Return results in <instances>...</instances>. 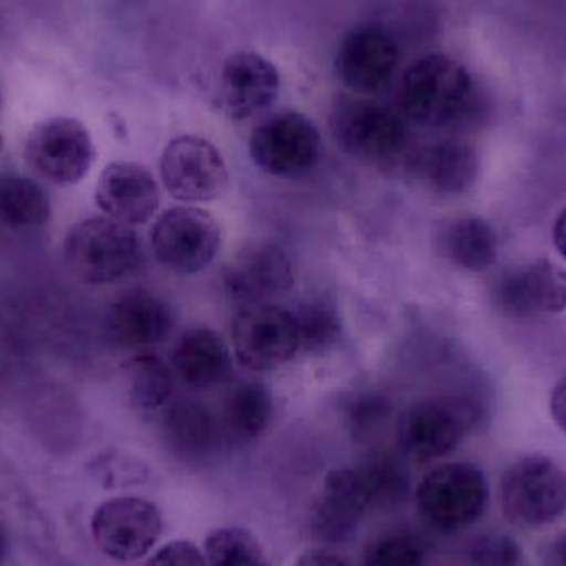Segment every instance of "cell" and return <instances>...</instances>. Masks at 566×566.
I'll list each match as a JSON object with an SVG mask.
<instances>
[{
    "label": "cell",
    "mask_w": 566,
    "mask_h": 566,
    "mask_svg": "<svg viewBox=\"0 0 566 566\" xmlns=\"http://www.w3.org/2000/svg\"><path fill=\"white\" fill-rule=\"evenodd\" d=\"M402 116L424 128H452L478 109V88L462 63L441 53L409 66L399 92Z\"/></svg>",
    "instance_id": "6da1fadb"
},
{
    "label": "cell",
    "mask_w": 566,
    "mask_h": 566,
    "mask_svg": "<svg viewBox=\"0 0 566 566\" xmlns=\"http://www.w3.org/2000/svg\"><path fill=\"white\" fill-rule=\"evenodd\" d=\"M329 129L339 149L365 165H389L408 148L401 113L373 96L339 95L329 112Z\"/></svg>",
    "instance_id": "7a4b0ae2"
},
{
    "label": "cell",
    "mask_w": 566,
    "mask_h": 566,
    "mask_svg": "<svg viewBox=\"0 0 566 566\" xmlns=\"http://www.w3.org/2000/svg\"><path fill=\"white\" fill-rule=\"evenodd\" d=\"M481 409L462 396H431L409 405L396 424L399 454L416 464L451 454L478 428Z\"/></svg>",
    "instance_id": "3957f363"
},
{
    "label": "cell",
    "mask_w": 566,
    "mask_h": 566,
    "mask_svg": "<svg viewBox=\"0 0 566 566\" xmlns=\"http://www.w3.org/2000/svg\"><path fill=\"white\" fill-rule=\"evenodd\" d=\"M70 271L90 285H112L142 264V241L129 226L112 218H92L70 229L63 242Z\"/></svg>",
    "instance_id": "277c9868"
},
{
    "label": "cell",
    "mask_w": 566,
    "mask_h": 566,
    "mask_svg": "<svg viewBox=\"0 0 566 566\" xmlns=\"http://www.w3.org/2000/svg\"><path fill=\"white\" fill-rule=\"evenodd\" d=\"M419 514L444 534L464 531L484 515L489 485L471 462H448L429 471L416 488Z\"/></svg>",
    "instance_id": "5b68a950"
},
{
    "label": "cell",
    "mask_w": 566,
    "mask_h": 566,
    "mask_svg": "<svg viewBox=\"0 0 566 566\" xmlns=\"http://www.w3.org/2000/svg\"><path fill=\"white\" fill-rule=\"evenodd\" d=\"M505 517L521 527H542L566 512V472L545 455L518 459L501 481Z\"/></svg>",
    "instance_id": "8992f818"
},
{
    "label": "cell",
    "mask_w": 566,
    "mask_h": 566,
    "mask_svg": "<svg viewBox=\"0 0 566 566\" xmlns=\"http://www.w3.org/2000/svg\"><path fill=\"white\" fill-rule=\"evenodd\" d=\"M221 245V226L211 212L196 206L168 209L153 224V254L163 268L178 275L206 271Z\"/></svg>",
    "instance_id": "52a82bcc"
},
{
    "label": "cell",
    "mask_w": 566,
    "mask_h": 566,
    "mask_svg": "<svg viewBox=\"0 0 566 566\" xmlns=\"http://www.w3.org/2000/svg\"><path fill=\"white\" fill-rule=\"evenodd\" d=\"M249 153L265 175L279 179L302 178L322 159V133L303 113H275L255 126L249 139Z\"/></svg>",
    "instance_id": "ba28073f"
},
{
    "label": "cell",
    "mask_w": 566,
    "mask_h": 566,
    "mask_svg": "<svg viewBox=\"0 0 566 566\" xmlns=\"http://www.w3.org/2000/svg\"><path fill=\"white\" fill-rule=\"evenodd\" d=\"M232 348L249 371L282 368L302 349L295 312L277 303L242 306L232 319Z\"/></svg>",
    "instance_id": "9c48e42d"
},
{
    "label": "cell",
    "mask_w": 566,
    "mask_h": 566,
    "mask_svg": "<svg viewBox=\"0 0 566 566\" xmlns=\"http://www.w3.org/2000/svg\"><path fill=\"white\" fill-rule=\"evenodd\" d=\"M95 155L88 129L75 118L45 119L27 136V165L50 185H78L88 175Z\"/></svg>",
    "instance_id": "30bf717a"
},
{
    "label": "cell",
    "mask_w": 566,
    "mask_h": 566,
    "mask_svg": "<svg viewBox=\"0 0 566 566\" xmlns=\"http://www.w3.org/2000/svg\"><path fill=\"white\" fill-rule=\"evenodd\" d=\"M159 175L176 201L211 202L228 191L231 175L221 151L201 136L171 139L163 149Z\"/></svg>",
    "instance_id": "8fae6325"
},
{
    "label": "cell",
    "mask_w": 566,
    "mask_h": 566,
    "mask_svg": "<svg viewBox=\"0 0 566 566\" xmlns=\"http://www.w3.org/2000/svg\"><path fill=\"white\" fill-rule=\"evenodd\" d=\"M90 527L103 554L116 562H136L161 538L163 515L148 499L123 495L103 502L93 512Z\"/></svg>",
    "instance_id": "7c38bea8"
},
{
    "label": "cell",
    "mask_w": 566,
    "mask_h": 566,
    "mask_svg": "<svg viewBox=\"0 0 566 566\" xmlns=\"http://www.w3.org/2000/svg\"><path fill=\"white\" fill-rule=\"evenodd\" d=\"M295 283V268L277 242L254 241L242 245L224 269V289L231 302L242 306L274 303Z\"/></svg>",
    "instance_id": "4fadbf2b"
},
{
    "label": "cell",
    "mask_w": 566,
    "mask_h": 566,
    "mask_svg": "<svg viewBox=\"0 0 566 566\" xmlns=\"http://www.w3.org/2000/svg\"><path fill=\"white\" fill-rule=\"evenodd\" d=\"M398 63L399 46L392 33L378 23H365L343 39L335 72L353 95L375 96L388 88Z\"/></svg>",
    "instance_id": "5bb4252c"
},
{
    "label": "cell",
    "mask_w": 566,
    "mask_h": 566,
    "mask_svg": "<svg viewBox=\"0 0 566 566\" xmlns=\"http://www.w3.org/2000/svg\"><path fill=\"white\" fill-rule=\"evenodd\" d=\"M499 312L527 319L566 310V271L551 259H537L502 272L491 290Z\"/></svg>",
    "instance_id": "9a60e30c"
},
{
    "label": "cell",
    "mask_w": 566,
    "mask_h": 566,
    "mask_svg": "<svg viewBox=\"0 0 566 566\" xmlns=\"http://www.w3.org/2000/svg\"><path fill=\"white\" fill-rule=\"evenodd\" d=\"M368 511L371 502L358 469H332L313 502L310 532L323 547L346 544L355 537Z\"/></svg>",
    "instance_id": "2e32d148"
},
{
    "label": "cell",
    "mask_w": 566,
    "mask_h": 566,
    "mask_svg": "<svg viewBox=\"0 0 566 566\" xmlns=\"http://www.w3.org/2000/svg\"><path fill=\"white\" fill-rule=\"evenodd\" d=\"M478 151L458 139L432 143L412 153L406 163L409 181L432 198L449 199L468 192L478 181Z\"/></svg>",
    "instance_id": "e0dca14e"
},
{
    "label": "cell",
    "mask_w": 566,
    "mask_h": 566,
    "mask_svg": "<svg viewBox=\"0 0 566 566\" xmlns=\"http://www.w3.org/2000/svg\"><path fill=\"white\" fill-rule=\"evenodd\" d=\"M95 202L106 218L135 228L151 221L161 205L155 176L138 163H109L95 188Z\"/></svg>",
    "instance_id": "ac0fdd59"
},
{
    "label": "cell",
    "mask_w": 566,
    "mask_h": 566,
    "mask_svg": "<svg viewBox=\"0 0 566 566\" xmlns=\"http://www.w3.org/2000/svg\"><path fill=\"white\" fill-rule=\"evenodd\" d=\"M281 95V73L255 52H239L226 60L221 76V105L235 122L268 112Z\"/></svg>",
    "instance_id": "d6986e66"
},
{
    "label": "cell",
    "mask_w": 566,
    "mask_h": 566,
    "mask_svg": "<svg viewBox=\"0 0 566 566\" xmlns=\"http://www.w3.org/2000/svg\"><path fill=\"white\" fill-rule=\"evenodd\" d=\"M175 310L161 296L133 290L106 313V335L119 348L148 349L161 345L175 328Z\"/></svg>",
    "instance_id": "ffe728a7"
},
{
    "label": "cell",
    "mask_w": 566,
    "mask_h": 566,
    "mask_svg": "<svg viewBox=\"0 0 566 566\" xmlns=\"http://www.w3.org/2000/svg\"><path fill=\"white\" fill-rule=\"evenodd\" d=\"M161 432L169 452L191 465H201L214 458L224 441L219 418L205 402L191 399L166 406Z\"/></svg>",
    "instance_id": "44dd1931"
},
{
    "label": "cell",
    "mask_w": 566,
    "mask_h": 566,
    "mask_svg": "<svg viewBox=\"0 0 566 566\" xmlns=\"http://www.w3.org/2000/svg\"><path fill=\"white\" fill-rule=\"evenodd\" d=\"M172 373L191 389L218 388L232 373V356L226 339L206 326L186 329L172 352Z\"/></svg>",
    "instance_id": "7402d4cb"
},
{
    "label": "cell",
    "mask_w": 566,
    "mask_h": 566,
    "mask_svg": "<svg viewBox=\"0 0 566 566\" xmlns=\"http://www.w3.org/2000/svg\"><path fill=\"white\" fill-rule=\"evenodd\" d=\"M436 245L442 259L462 271H488L497 261V234L479 216H458L442 222Z\"/></svg>",
    "instance_id": "603a6c76"
},
{
    "label": "cell",
    "mask_w": 566,
    "mask_h": 566,
    "mask_svg": "<svg viewBox=\"0 0 566 566\" xmlns=\"http://www.w3.org/2000/svg\"><path fill=\"white\" fill-rule=\"evenodd\" d=\"M274 409V396L264 382H239L222 406V438L234 448L259 441L271 428Z\"/></svg>",
    "instance_id": "cb8c5ba5"
},
{
    "label": "cell",
    "mask_w": 566,
    "mask_h": 566,
    "mask_svg": "<svg viewBox=\"0 0 566 566\" xmlns=\"http://www.w3.org/2000/svg\"><path fill=\"white\" fill-rule=\"evenodd\" d=\"M52 218V202L42 186L20 175L0 176V221L13 231L42 228Z\"/></svg>",
    "instance_id": "d4e9b609"
},
{
    "label": "cell",
    "mask_w": 566,
    "mask_h": 566,
    "mask_svg": "<svg viewBox=\"0 0 566 566\" xmlns=\"http://www.w3.org/2000/svg\"><path fill=\"white\" fill-rule=\"evenodd\" d=\"M126 392L129 402L139 411L166 408L175 389V373L161 356L151 352L138 353L125 365Z\"/></svg>",
    "instance_id": "484cf974"
},
{
    "label": "cell",
    "mask_w": 566,
    "mask_h": 566,
    "mask_svg": "<svg viewBox=\"0 0 566 566\" xmlns=\"http://www.w3.org/2000/svg\"><path fill=\"white\" fill-rule=\"evenodd\" d=\"M368 491L371 509H391L402 504L411 492V474L398 455L373 452L358 465Z\"/></svg>",
    "instance_id": "4316f807"
},
{
    "label": "cell",
    "mask_w": 566,
    "mask_h": 566,
    "mask_svg": "<svg viewBox=\"0 0 566 566\" xmlns=\"http://www.w3.org/2000/svg\"><path fill=\"white\" fill-rule=\"evenodd\" d=\"M209 566H271L264 548L248 528H216L206 537Z\"/></svg>",
    "instance_id": "83f0119b"
},
{
    "label": "cell",
    "mask_w": 566,
    "mask_h": 566,
    "mask_svg": "<svg viewBox=\"0 0 566 566\" xmlns=\"http://www.w3.org/2000/svg\"><path fill=\"white\" fill-rule=\"evenodd\" d=\"M300 343L306 353H323L342 336V318L328 300H312L295 312Z\"/></svg>",
    "instance_id": "f1b7e54d"
},
{
    "label": "cell",
    "mask_w": 566,
    "mask_h": 566,
    "mask_svg": "<svg viewBox=\"0 0 566 566\" xmlns=\"http://www.w3.org/2000/svg\"><path fill=\"white\" fill-rule=\"evenodd\" d=\"M391 399L379 391L356 392L343 406L346 428L355 441L375 438L391 418Z\"/></svg>",
    "instance_id": "f546056e"
},
{
    "label": "cell",
    "mask_w": 566,
    "mask_h": 566,
    "mask_svg": "<svg viewBox=\"0 0 566 566\" xmlns=\"http://www.w3.org/2000/svg\"><path fill=\"white\" fill-rule=\"evenodd\" d=\"M361 566H426L424 548L408 532H388L368 545Z\"/></svg>",
    "instance_id": "4dcf8cb0"
},
{
    "label": "cell",
    "mask_w": 566,
    "mask_h": 566,
    "mask_svg": "<svg viewBox=\"0 0 566 566\" xmlns=\"http://www.w3.org/2000/svg\"><path fill=\"white\" fill-rule=\"evenodd\" d=\"M468 557L474 566H518L522 548L509 535L484 534L471 542Z\"/></svg>",
    "instance_id": "1f68e13d"
},
{
    "label": "cell",
    "mask_w": 566,
    "mask_h": 566,
    "mask_svg": "<svg viewBox=\"0 0 566 566\" xmlns=\"http://www.w3.org/2000/svg\"><path fill=\"white\" fill-rule=\"evenodd\" d=\"M146 566H209L205 552L189 541L169 542L159 548Z\"/></svg>",
    "instance_id": "d6a6232c"
},
{
    "label": "cell",
    "mask_w": 566,
    "mask_h": 566,
    "mask_svg": "<svg viewBox=\"0 0 566 566\" xmlns=\"http://www.w3.org/2000/svg\"><path fill=\"white\" fill-rule=\"evenodd\" d=\"M293 566H352V564L332 547H315L303 552Z\"/></svg>",
    "instance_id": "836d02e7"
},
{
    "label": "cell",
    "mask_w": 566,
    "mask_h": 566,
    "mask_svg": "<svg viewBox=\"0 0 566 566\" xmlns=\"http://www.w3.org/2000/svg\"><path fill=\"white\" fill-rule=\"evenodd\" d=\"M551 412L555 424L566 434V378L562 379L552 392Z\"/></svg>",
    "instance_id": "e575fe53"
},
{
    "label": "cell",
    "mask_w": 566,
    "mask_h": 566,
    "mask_svg": "<svg viewBox=\"0 0 566 566\" xmlns=\"http://www.w3.org/2000/svg\"><path fill=\"white\" fill-rule=\"evenodd\" d=\"M554 244L558 254L566 261V209L560 212L554 224Z\"/></svg>",
    "instance_id": "d590c367"
},
{
    "label": "cell",
    "mask_w": 566,
    "mask_h": 566,
    "mask_svg": "<svg viewBox=\"0 0 566 566\" xmlns=\"http://www.w3.org/2000/svg\"><path fill=\"white\" fill-rule=\"evenodd\" d=\"M548 566H566V532L554 542L548 551Z\"/></svg>",
    "instance_id": "8d00e7d4"
},
{
    "label": "cell",
    "mask_w": 566,
    "mask_h": 566,
    "mask_svg": "<svg viewBox=\"0 0 566 566\" xmlns=\"http://www.w3.org/2000/svg\"><path fill=\"white\" fill-rule=\"evenodd\" d=\"M7 555V537L6 532H3L2 525H0V565L6 560Z\"/></svg>",
    "instance_id": "74e56055"
},
{
    "label": "cell",
    "mask_w": 566,
    "mask_h": 566,
    "mask_svg": "<svg viewBox=\"0 0 566 566\" xmlns=\"http://www.w3.org/2000/svg\"><path fill=\"white\" fill-rule=\"evenodd\" d=\"M0 149H2V142H0Z\"/></svg>",
    "instance_id": "f35d334b"
},
{
    "label": "cell",
    "mask_w": 566,
    "mask_h": 566,
    "mask_svg": "<svg viewBox=\"0 0 566 566\" xmlns=\"http://www.w3.org/2000/svg\"><path fill=\"white\" fill-rule=\"evenodd\" d=\"M0 99H2V96H0Z\"/></svg>",
    "instance_id": "ab89813d"
}]
</instances>
